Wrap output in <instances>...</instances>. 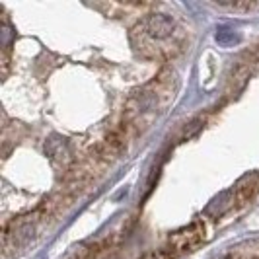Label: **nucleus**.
<instances>
[{
    "mask_svg": "<svg viewBox=\"0 0 259 259\" xmlns=\"http://www.w3.org/2000/svg\"><path fill=\"white\" fill-rule=\"evenodd\" d=\"M176 35H178V27L168 14H150L133 29L131 41L143 55L156 57L160 53L168 51L169 41L174 43Z\"/></svg>",
    "mask_w": 259,
    "mask_h": 259,
    "instance_id": "obj_1",
    "label": "nucleus"
},
{
    "mask_svg": "<svg viewBox=\"0 0 259 259\" xmlns=\"http://www.w3.org/2000/svg\"><path fill=\"white\" fill-rule=\"evenodd\" d=\"M203 238H205L203 226L195 222V224L183 228L180 232L171 234L168 238V242H166V246L162 247V253L166 257H178V255H182L185 251L193 249L195 246H199Z\"/></svg>",
    "mask_w": 259,
    "mask_h": 259,
    "instance_id": "obj_2",
    "label": "nucleus"
},
{
    "mask_svg": "<svg viewBox=\"0 0 259 259\" xmlns=\"http://www.w3.org/2000/svg\"><path fill=\"white\" fill-rule=\"evenodd\" d=\"M214 37H217V41H219L221 45H224V47H230V45L240 41V35H238L234 29H230V27H219Z\"/></svg>",
    "mask_w": 259,
    "mask_h": 259,
    "instance_id": "obj_3",
    "label": "nucleus"
}]
</instances>
